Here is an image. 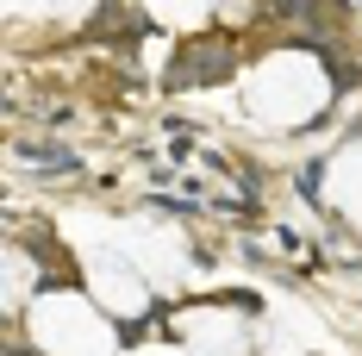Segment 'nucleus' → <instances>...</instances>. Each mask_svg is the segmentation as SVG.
Listing matches in <instances>:
<instances>
[{
    "mask_svg": "<svg viewBox=\"0 0 362 356\" xmlns=\"http://www.w3.org/2000/svg\"><path fill=\"white\" fill-rule=\"evenodd\" d=\"M32 350L37 356H119V319L88 287H44L32 300Z\"/></svg>",
    "mask_w": 362,
    "mask_h": 356,
    "instance_id": "nucleus-1",
    "label": "nucleus"
},
{
    "mask_svg": "<svg viewBox=\"0 0 362 356\" xmlns=\"http://www.w3.org/2000/svg\"><path fill=\"white\" fill-rule=\"evenodd\" d=\"M244 107L262 125H313L331 107V75L313 50H275L269 63H256L244 81Z\"/></svg>",
    "mask_w": 362,
    "mask_h": 356,
    "instance_id": "nucleus-2",
    "label": "nucleus"
},
{
    "mask_svg": "<svg viewBox=\"0 0 362 356\" xmlns=\"http://www.w3.org/2000/svg\"><path fill=\"white\" fill-rule=\"evenodd\" d=\"M187 350L200 356H244L250 350V319L238 313V306H225V300H194V306H181L175 319H169Z\"/></svg>",
    "mask_w": 362,
    "mask_h": 356,
    "instance_id": "nucleus-3",
    "label": "nucleus"
},
{
    "mask_svg": "<svg viewBox=\"0 0 362 356\" xmlns=\"http://www.w3.org/2000/svg\"><path fill=\"white\" fill-rule=\"evenodd\" d=\"M88 294H94L119 325L150 313V282L132 269V263H119V256H94V263H88Z\"/></svg>",
    "mask_w": 362,
    "mask_h": 356,
    "instance_id": "nucleus-4",
    "label": "nucleus"
},
{
    "mask_svg": "<svg viewBox=\"0 0 362 356\" xmlns=\"http://www.w3.org/2000/svg\"><path fill=\"white\" fill-rule=\"evenodd\" d=\"M325 200H337V207H350V213H362V138H350L337 156H331L325 169Z\"/></svg>",
    "mask_w": 362,
    "mask_h": 356,
    "instance_id": "nucleus-5",
    "label": "nucleus"
}]
</instances>
